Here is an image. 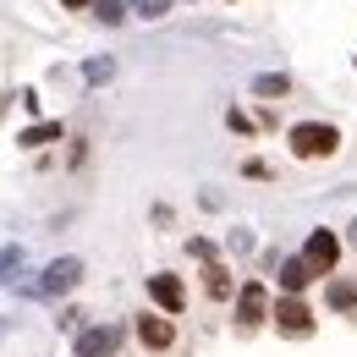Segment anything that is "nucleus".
I'll use <instances>...</instances> for the list:
<instances>
[{"mask_svg":"<svg viewBox=\"0 0 357 357\" xmlns=\"http://www.w3.org/2000/svg\"><path fill=\"white\" fill-rule=\"evenodd\" d=\"M303 259H308L313 275H330V269L341 264V236H335V231H313L308 248H303Z\"/></svg>","mask_w":357,"mask_h":357,"instance_id":"39448f33","label":"nucleus"},{"mask_svg":"<svg viewBox=\"0 0 357 357\" xmlns=\"http://www.w3.org/2000/svg\"><path fill=\"white\" fill-rule=\"evenodd\" d=\"M187 253H192V259H204V264H215V242H209V236H192V242H187Z\"/></svg>","mask_w":357,"mask_h":357,"instance_id":"a211bd4d","label":"nucleus"},{"mask_svg":"<svg viewBox=\"0 0 357 357\" xmlns=\"http://www.w3.org/2000/svg\"><path fill=\"white\" fill-rule=\"evenodd\" d=\"M352 248H357V220H352Z\"/></svg>","mask_w":357,"mask_h":357,"instance_id":"412c9836","label":"nucleus"},{"mask_svg":"<svg viewBox=\"0 0 357 357\" xmlns=\"http://www.w3.org/2000/svg\"><path fill=\"white\" fill-rule=\"evenodd\" d=\"M83 77H89V83H110V77H116V61H110V55H93L89 66H83Z\"/></svg>","mask_w":357,"mask_h":357,"instance_id":"4468645a","label":"nucleus"},{"mask_svg":"<svg viewBox=\"0 0 357 357\" xmlns=\"http://www.w3.org/2000/svg\"><path fill=\"white\" fill-rule=\"evenodd\" d=\"M93 17H99L105 28H116V22L127 17V0H93Z\"/></svg>","mask_w":357,"mask_h":357,"instance_id":"ddd939ff","label":"nucleus"},{"mask_svg":"<svg viewBox=\"0 0 357 357\" xmlns=\"http://www.w3.org/2000/svg\"><path fill=\"white\" fill-rule=\"evenodd\" d=\"M121 324H93V330H83L77 335V357H116L121 352Z\"/></svg>","mask_w":357,"mask_h":357,"instance_id":"423d86ee","label":"nucleus"},{"mask_svg":"<svg viewBox=\"0 0 357 357\" xmlns=\"http://www.w3.org/2000/svg\"><path fill=\"white\" fill-rule=\"evenodd\" d=\"M137 341H143L149 352H165V347L176 341V324L160 319V313H143V319H137Z\"/></svg>","mask_w":357,"mask_h":357,"instance_id":"6e6552de","label":"nucleus"},{"mask_svg":"<svg viewBox=\"0 0 357 357\" xmlns=\"http://www.w3.org/2000/svg\"><path fill=\"white\" fill-rule=\"evenodd\" d=\"M269 319H275V330H280V335H313V313H308L303 297H280Z\"/></svg>","mask_w":357,"mask_h":357,"instance_id":"20e7f679","label":"nucleus"},{"mask_svg":"<svg viewBox=\"0 0 357 357\" xmlns=\"http://www.w3.org/2000/svg\"><path fill=\"white\" fill-rule=\"evenodd\" d=\"M286 143H291V154H297V160H330V154L341 149V132H335L330 121H297Z\"/></svg>","mask_w":357,"mask_h":357,"instance_id":"f257e3e1","label":"nucleus"},{"mask_svg":"<svg viewBox=\"0 0 357 357\" xmlns=\"http://www.w3.org/2000/svg\"><path fill=\"white\" fill-rule=\"evenodd\" d=\"M253 93H259V99H286V93H291V77H286V72H264V77H253Z\"/></svg>","mask_w":357,"mask_h":357,"instance_id":"9b49d317","label":"nucleus"},{"mask_svg":"<svg viewBox=\"0 0 357 357\" xmlns=\"http://www.w3.org/2000/svg\"><path fill=\"white\" fill-rule=\"evenodd\" d=\"M61 6H72V11H83V6H93V0H61Z\"/></svg>","mask_w":357,"mask_h":357,"instance_id":"aec40b11","label":"nucleus"},{"mask_svg":"<svg viewBox=\"0 0 357 357\" xmlns=\"http://www.w3.org/2000/svg\"><path fill=\"white\" fill-rule=\"evenodd\" d=\"M83 280V259H55V264L28 286V297H61V291H72Z\"/></svg>","mask_w":357,"mask_h":357,"instance_id":"f03ea898","label":"nucleus"},{"mask_svg":"<svg viewBox=\"0 0 357 357\" xmlns=\"http://www.w3.org/2000/svg\"><path fill=\"white\" fill-rule=\"evenodd\" d=\"M269 319V291L259 280H248L242 291H236V330H259Z\"/></svg>","mask_w":357,"mask_h":357,"instance_id":"7ed1b4c3","label":"nucleus"},{"mask_svg":"<svg viewBox=\"0 0 357 357\" xmlns=\"http://www.w3.org/2000/svg\"><path fill=\"white\" fill-rule=\"evenodd\" d=\"M209 297H231V269L209 264Z\"/></svg>","mask_w":357,"mask_h":357,"instance_id":"dca6fc26","label":"nucleus"},{"mask_svg":"<svg viewBox=\"0 0 357 357\" xmlns=\"http://www.w3.org/2000/svg\"><path fill=\"white\" fill-rule=\"evenodd\" d=\"M225 127H231V132H253V121H248L242 110H225Z\"/></svg>","mask_w":357,"mask_h":357,"instance_id":"6ab92c4d","label":"nucleus"},{"mask_svg":"<svg viewBox=\"0 0 357 357\" xmlns=\"http://www.w3.org/2000/svg\"><path fill=\"white\" fill-rule=\"evenodd\" d=\"M324 303L335 313H357V280H347V275H335L330 286H324Z\"/></svg>","mask_w":357,"mask_h":357,"instance_id":"1a4fd4ad","label":"nucleus"},{"mask_svg":"<svg viewBox=\"0 0 357 357\" xmlns=\"http://www.w3.org/2000/svg\"><path fill=\"white\" fill-rule=\"evenodd\" d=\"M55 137H61V121H33L28 132H17V143H22V149H45Z\"/></svg>","mask_w":357,"mask_h":357,"instance_id":"f8f14e48","label":"nucleus"},{"mask_svg":"<svg viewBox=\"0 0 357 357\" xmlns=\"http://www.w3.org/2000/svg\"><path fill=\"white\" fill-rule=\"evenodd\" d=\"M149 297H154L165 313H181V308H187V286H181L176 275H165V269H160V275H149Z\"/></svg>","mask_w":357,"mask_h":357,"instance_id":"0eeeda50","label":"nucleus"},{"mask_svg":"<svg viewBox=\"0 0 357 357\" xmlns=\"http://www.w3.org/2000/svg\"><path fill=\"white\" fill-rule=\"evenodd\" d=\"M11 269H22V248L11 242V248H0V286L11 280Z\"/></svg>","mask_w":357,"mask_h":357,"instance_id":"2eb2a0df","label":"nucleus"},{"mask_svg":"<svg viewBox=\"0 0 357 357\" xmlns=\"http://www.w3.org/2000/svg\"><path fill=\"white\" fill-rule=\"evenodd\" d=\"M308 280H313L308 259H280V291H286V297H297V291H303Z\"/></svg>","mask_w":357,"mask_h":357,"instance_id":"9d476101","label":"nucleus"},{"mask_svg":"<svg viewBox=\"0 0 357 357\" xmlns=\"http://www.w3.org/2000/svg\"><path fill=\"white\" fill-rule=\"evenodd\" d=\"M132 11H137V17H149V22H160V17L171 11V0H132Z\"/></svg>","mask_w":357,"mask_h":357,"instance_id":"f3484780","label":"nucleus"}]
</instances>
